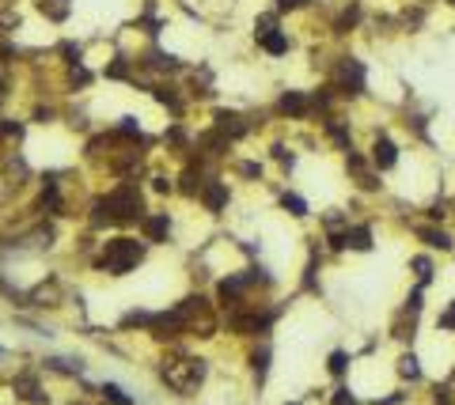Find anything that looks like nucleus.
I'll use <instances>...</instances> for the list:
<instances>
[{
    "label": "nucleus",
    "instance_id": "nucleus-1",
    "mask_svg": "<svg viewBox=\"0 0 455 405\" xmlns=\"http://www.w3.org/2000/svg\"><path fill=\"white\" fill-rule=\"evenodd\" d=\"M144 258V247L137 239H110L103 247V269H110L114 277H122Z\"/></svg>",
    "mask_w": 455,
    "mask_h": 405
},
{
    "label": "nucleus",
    "instance_id": "nucleus-2",
    "mask_svg": "<svg viewBox=\"0 0 455 405\" xmlns=\"http://www.w3.org/2000/svg\"><path fill=\"white\" fill-rule=\"evenodd\" d=\"M334 88H338L341 99H357L365 95L368 80H365V64H360L357 57H341L338 69H334Z\"/></svg>",
    "mask_w": 455,
    "mask_h": 405
},
{
    "label": "nucleus",
    "instance_id": "nucleus-3",
    "mask_svg": "<svg viewBox=\"0 0 455 405\" xmlns=\"http://www.w3.org/2000/svg\"><path fill=\"white\" fill-rule=\"evenodd\" d=\"M277 114L292 118V121H304V118L315 114V99L304 95V91H285V95L277 99Z\"/></svg>",
    "mask_w": 455,
    "mask_h": 405
},
{
    "label": "nucleus",
    "instance_id": "nucleus-4",
    "mask_svg": "<svg viewBox=\"0 0 455 405\" xmlns=\"http://www.w3.org/2000/svg\"><path fill=\"white\" fill-rule=\"evenodd\" d=\"M414 235L425 242V250H440V254H455V235L440 224H417Z\"/></svg>",
    "mask_w": 455,
    "mask_h": 405
},
{
    "label": "nucleus",
    "instance_id": "nucleus-5",
    "mask_svg": "<svg viewBox=\"0 0 455 405\" xmlns=\"http://www.w3.org/2000/svg\"><path fill=\"white\" fill-rule=\"evenodd\" d=\"M372 167L376 171H391V167H398V144L387 133H379L376 140H372Z\"/></svg>",
    "mask_w": 455,
    "mask_h": 405
},
{
    "label": "nucleus",
    "instance_id": "nucleus-6",
    "mask_svg": "<svg viewBox=\"0 0 455 405\" xmlns=\"http://www.w3.org/2000/svg\"><path fill=\"white\" fill-rule=\"evenodd\" d=\"M217 129H220L228 140H239V137L250 133V125L243 121V114H236V110H220V114H217Z\"/></svg>",
    "mask_w": 455,
    "mask_h": 405
},
{
    "label": "nucleus",
    "instance_id": "nucleus-7",
    "mask_svg": "<svg viewBox=\"0 0 455 405\" xmlns=\"http://www.w3.org/2000/svg\"><path fill=\"white\" fill-rule=\"evenodd\" d=\"M201 201H205V209H209V212H220V209L228 205V186L212 178V182L201 186Z\"/></svg>",
    "mask_w": 455,
    "mask_h": 405
},
{
    "label": "nucleus",
    "instance_id": "nucleus-8",
    "mask_svg": "<svg viewBox=\"0 0 455 405\" xmlns=\"http://www.w3.org/2000/svg\"><path fill=\"white\" fill-rule=\"evenodd\" d=\"M258 42H262V50L269 53V57H285V53H289V46H292L285 31H269L266 39H258Z\"/></svg>",
    "mask_w": 455,
    "mask_h": 405
},
{
    "label": "nucleus",
    "instance_id": "nucleus-9",
    "mask_svg": "<svg viewBox=\"0 0 455 405\" xmlns=\"http://www.w3.org/2000/svg\"><path fill=\"white\" fill-rule=\"evenodd\" d=\"M410 269H414L417 284H425V288L433 284V277H436V266H433V258H429V254H417V258H410Z\"/></svg>",
    "mask_w": 455,
    "mask_h": 405
},
{
    "label": "nucleus",
    "instance_id": "nucleus-10",
    "mask_svg": "<svg viewBox=\"0 0 455 405\" xmlns=\"http://www.w3.org/2000/svg\"><path fill=\"white\" fill-rule=\"evenodd\" d=\"M141 224H144V235H148L152 242H163L167 231H171V224H167V212H160V216H144Z\"/></svg>",
    "mask_w": 455,
    "mask_h": 405
},
{
    "label": "nucleus",
    "instance_id": "nucleus-11",
    "mask_svg": "<svg viewBox=\"0 0 455 405\" xmlns=\"http://www.w3.org/2000/svg\"><path fill=\"white\" fill-rule=\"evenodd\" d=\"M398 379L421 383V360H417L414 352H402V356H398Z\"/></svg>",
    "mask_w": 455,
    "mask_h": 405
},
{
    "label": "nucleus",
    "instance_id": "nucleus-12",
    "mask_svg": "<svg viewBox=\"0 0 455 405\" xmlns=\"http://www.w3.org/2000/svg\"><path fill=\"white\" fill-rule=\"evenodd\" d=\"M281 209L289 216H296V220H304V216H308V201H304L300 193H281Z\"/></svg>",
    "mask_w": 455,
    "mask_h": 405
},
{
    "label": "nucleus",
    "instance_id": "nucleus-13",
    "mask_svg": "<svg viewBox=\"0 0 455 405\" xmlns=\"http://www.w3.org/2000/svg\"><path fill=\"white\" fill-rule=\"evenodd\" d=\"M250 364H254V383L262 386V383H266V371H269V345L254 348V356H250Z\"/></svg>",
    "mask_w": 455,
    "mask_h": 405
},
{
    "label": "nucleus",
    "instance_id": "nucleus-14",
    "mask_svg": "<svg viewBox=\"0 0 455 405\" xmlns=\"http://www.w3.org/2000/svg\"><path fill=\"white\" fill-rule=\"evenodd\" d=\"M42 12L50 15V20H64V15H69V0H42Z\"/></svg>",
    "mask_w": 455,
    "mask_h": 405
},
{
    "label": "nucleus",
    "instance_id": "nucleus-15",
    "mask_svg": "<svg viewBox=\"0 0 455 405\" xmlns=\"http://www.w3.org/2000/svg\"><path fill=\"white\" fill-rule=\"evenodd\" d=\"M330 375H334V379H341V375H346L349 371V352H341V348H338V352H330Z\"/></svg>",
    "mask_w": 455,
    "mask_h": 405
},
{
    "label": "nucleus",
    "instance_id": "nucleus-16",
    "mask_svg": "<svg viewBox=\"0 0 455 405\" xmlns=\"http://www.w3.org/2000/svg\"><path fill=\"white\" fill-rule=\"evenodd\" d=\"M103 398L114 401V405H133V398H129L122 386H114V383H103Z\"/></svg>",
    "mask_w": 455,
    "mask_h": 405
},
{
    "label": "nucleus",
    "instance_id": "nucleus-17",
    "mask_svg": "<svg viewBox=\"0 0 455 405\" xmlns=\"http://www.w3.org/2000/svg\"><path fill=\"white\" fill-rule=\"evenodd\" d=\"M436 329H444V334H455V299L440 310V315H436Z\"/></svg>",
    "mask_w": 455,
    "mask_h": 405
},
{
    "label": "nucleus",
    "instance_id": "nucleus-18",
    "mask_svg": "<svg viewBox=\"0 0 455 405\" xmlns=\"http://www.w3.org/2000/svg\"><path fill=\"white\" fill-rule=\"evenodd\" d=\"M107 76H110V80H129V64H125V61H114V64L107 69Z\"/></svg>",
    "mask_w": 455,
    "mask_h": 405
},
{
    "label": "nucleus",
    "instance_id": "nucleus-19",
    "mask_svg": "<svg viewBox=\"0 0 455 405\" xmlns=\"http://www.w3.org/2000/svg\"><path fill=\"white\" fill-rule=\"evenodd\" d=\"M311 0H277V12H300V8H308Z\"/></svg>",
    "mask_w": 455,
    "mask_h": 405
},
{
    "label": "nucleus",
    "instance_id": "nucleus-20",
    "mask_svg": "<svg viewBox=\"0 0 455 405\" xmlns=\"http://www.w3.org/2000/svg\"><path fill=\"white\" fill-rule=\"evenodd\" d=\"M349 405H357V401H349Z\"/></svg>",
    "mask_w": 455,
    "mask_h": 405
}]
</instances>
